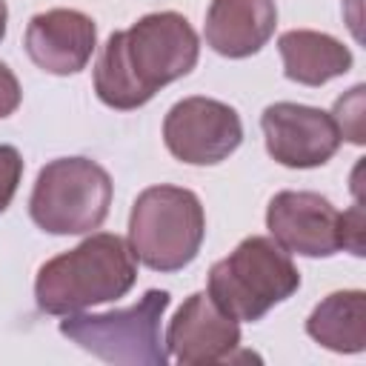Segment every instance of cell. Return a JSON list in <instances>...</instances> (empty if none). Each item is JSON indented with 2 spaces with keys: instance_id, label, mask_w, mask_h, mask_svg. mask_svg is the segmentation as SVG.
I'll use <instances>...</instances> for the list:
<instances>
[{
  "instance_id": "cell-1",
  "label": "cell",
  "mask_w": 366,
  "mask_h": 366,
  "mask_svg": "<svg viewBox=\"0 0 366 366\" xmlns=\"http://www.w3.org/2000/svg\"><path fill=\"white\" fill-rule=\"evenodd\" d=\"M197 57L200 40L192 23L177 11H152L109 34L94 63V92L109 109L132 112L157 89L186 77Z\"/></svg>"
},
{
  "instance_id": "cell-2",
  "label": "cell",
  "mask_w": 366,
  "mask_h": 366,
  "mask_svg": "<svg viewBox=\"0 0 366 366\" xmlns=\"http://www.w3.org/2000/svg\"><path fill=\"white\" fill-rule=\"evenodd\" d=\"M137 280V263L120 234L97 232L74 249L46 260L34 277V300L46 315H74L112 303Z\"/></svg>"
},
{
  "instance_id": "cell-3",
  "label": "cell",
  "mask_w": 366,
  "mask_h": 366,
  "mask_svg": "<svg viewBox=\"0 0 366 366\" xmlns=\"http://www.w3.org/2000/svg\"><path fill=\"white\" fill-rule=\"evenodd\" d=\"M206 237V212L192 189L160 183L137 194L129 214V249L152 272L186 269Z\"/></svg>"
},
{
  "instance_id": "cell-4",
  "label": "cell",
  "mask_w": 366,
  "mask_h": 366,
  "mask_svg": "<svg viewBox=\"0 0 366 366\" xmlns=\"http://www.w3.org/2000/svg\"><path fill=\"white\" fill-rule=\"evenodd\" d=\"M300 289V272L272 237H243L209 269V297L234 320H260Z\"/></svg>"
},
{
  "instance_id": "cell-5",
  "label": "cell",
  "mask_w": 366,
  "mask_h": 366,
  "mask_svg": "<svg viewBox=\"0 0 366 366\" xmlns=\"http://www.w3.org/2000/svg\"><path fill=\"white\" fill-rule=\"evenodd\" d=\"M172 295L166 289H149L137 303L94 315H66L60 335L77 343L83 352L120 366H163L169 360L160 337V320Z\"/></svg>"
},
{
  "instance_id": "cell-6",
  "label": "cell",
  "mask_w": 366,
  "mask_h": 366,
  "mask_svg": "<svg viewBox=\"0 0 366 366\" xmlns=\"http://www.w3.org/2000/svg\"><path fill=\"white\" fill-rule=\"evenodd\" d=\"M114 183L92 157H57L37 172L29 214L49 234H86L109 217Z\"/></svg>"
},
{
  "instance_id": "cell-7",
  "label": "cell",
  "mask_w": 366,
  "mask_h": 366,
  "mask_svg": "<svg viewBox=\"0 0 366 366\" xmlns=\"http://www.w3.org/2000/svg\"><path fill=\"white\" fill-rule=\"evenodd\" d=\"M163 143L169 154L189 166H214L243 143L240 114L214 97H183L163 120Z\"/></svg>"
},
{
  "instance_id": "cell-8",
  "label": "cell",
  "mask_w": 366,
  "mask_h": 366,
  "mask_svg": "<svg viewBox=\"0 0 366 366\" xmlns=\"http://www.w3.org/2000/svg\"><path fill=\"white\" fill-rule=\"evenodd\" d=\"M266 152L286 169H317L340 149V132L329 112L303 103H272L260 114Z\"/></svg>"
},
{
  "instance_id": "cell-9",
  "label": "cell",
  "mask_w": 366,
  "mask_h": 366,
  "mask_svg": "<svg viewBox=\"0 0 366 366\" xmlns=\"http://www.w3.org/2000/svg\"><path fill=\"white\" fill-rule=\"evenodd\" d=\"M266 229L289 254L332 257L343 249V212L317 192H277L266 206Z\"/></svg>"
},
{
  "instance_id": "cell-10",
  "label": "cell",
  "mask_w": 366,
  "mask_h": 366,
  "mask_svg": "<svg viewBox=\"0 0 366 366\" xmlns=\"http://www.w3.org/2000/svg\"><path fill=\"white\" fill-rule=\"evenodd\" d=\"M166 346L183 366L226 363L234 360L240 349V326L209 297V292H194L169 320Z\"/></svg>"
},
{
  "instance_id": "cell-11",
  "label": "cell",
  "mask_w": 366,
  "mask_h": 366,
  "mask_svg": "<svg viewBox=\"0 0 366 366\" xmlns=\"http://www.w3.org/2000/svg\"><path fill=\"white\" fill-rule=\"evenodd\" d=\"M23 46L37 69L69 77L89 66L97 46V26L77 9H49L29 20Z\"/></svg>"
},
{
  "instance_id": "cell-12",
  "label": "cell",
  "mask_w": 366,
  "mask_h": 366,
  "mask_svg": "<svg viewBox=\"0 0 366 366\" xmlns=\"http://www.w3.org/2000/svg\"><path fill=\"white\" fill-rule=\"evenodd\" d=\"M277 26L274 0H212L206 11V43L229 57L243 60L257 54Z\"/></svg>"
},
{
  "instance_id": "cell-13",
  "label": "cell",
  "mask_w": 366,
  "mask_h": 366,
  "mask_svg": "<svg viewBox=\"0 0 366 366\" xmlns=\"http://www.w3.org/2000/svg\"><path fill=\"white\" fill-rule=\"evenodd\" d=\"M283 74L300 86H323L352 69V51L337 37L315 29H289L277 37Z\"/></svg>"
},
{
  "instance_id": "cell-14",
  "label": "cell",
  "mask_w": 366,
  "mask_h": 366,
  "mask_svg": "<svg viewBox=\"0 0 366 366\" xmlns=\"http://www.w3.org/2000/svg\"><path fill=\"white\" fill-rule=\"evenodd\" d=\"M306 335L329 352L357 355L366 346V295L343 289L326 295L306 317Z\"/></svg>"
},
{
  "instance_id": "cell-15",
  "label": "cell",
  "mask_w": 366,
  "mask_h": 366,
  "mask_svg": "<svg viewBox=\"0 0 366 366\" xmlns=\"http://www.w3.org/2000/svg\"><path fill=\"white\" fill-rule=\"evenodd\" d=\"M363 86H355L349 89L346 94H340L335 100V112H332V120L337 123V132L340 137L352 140L355 146H363L366 140V129H363Z\"/></svg>"
},
{
  "instance_id": "cell-16",
  "label": "cell",
  "mask_w": 366,
  "mask_h": 366,
  "mask_svg": "<svg viewBox=\"0 0 366 366\" xmlns=\"http://www.w3.org/2000/svg\"><path fill=\"white\" fill-rule=\"evenodd\" d=\"M23 177V157L14 146L0 143V214L11 206Z\"/></svg>"
},
{
  "instance_id": "cell-17",
  "label": "cell",
  "mask_w": 366,
  "mask_h": 366,
  "mask_svg": "<svg viewBox=\"0 0 366 366\" xmlns=\"http://www.w3.org/2000/svg\"><path fill=\"white\" fill-rule=\"evenodd\" d=\"M20 100H23V89H20L17 77H14V71L0 60V120L14 114Z\"/></svg>"
},
{
  "instance_id": "cell-18",
  "label": "cell",
  "mask_w": 366,
  "mask_h": 366,
  "mask_svg": "<svg viewBox=\"0 0 366 366\" xmlns=\"http://www.w3.org/2000/svg\"><path fill=\"white\" fill-rule=\"evenodd\" d=\"M363 209L352 206L349 212H343V249H349L352 254L363 257Z\"/></svg>"
},
{
  "instance_id": "cell-19",
  "label": "cell",
  "mask_w": 366,
  "mask_h": 366,
  "mask_svg": "<svg viewBox=\"0 0 366 366\" xmlns=\"http://www.w3.org/2000/svg\"><path fill=\"white\" fill-rule=\"evenodd\" d=\"M6 23H9V6L6 0H0V40L6 37Z\"/></svg>"
}]
</instances>
